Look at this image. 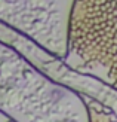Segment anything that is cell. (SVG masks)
Here are the masks:
<instances>
[{
  "instance_id": "obj_1",
  "label": "cell",
  "mask_w": 117,
  "mask_h": 122,
  "mask_svg": "<svg viewBox=\"0 0 117 122\" xmlns=\"http://www.w3.org/2000/svg\"><path fill=\"white\" fill-rule=\"evenodd\" d=\"M68 55L92 71H105L117 88V0H74L68 20Z\"/></svg>"
},
{
  "instance_id": "obj_2",
  "label": "cell",
  "mask_w": 117,
  "mask_h": 122,
  "mask_svg": "<svg viewBox=\"0 0 117 122\" xmlns=\"http://www.w3.org/2000/svg\"><path fill=\"white\" fill-rule=\"evenodd\" d=\"M8 122H15V121H8Z\"/></svg>"
}]
</instances>
